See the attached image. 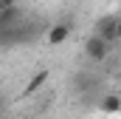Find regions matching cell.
<instances>
[{
    "label": "cell",
    "mask_w": 121,
    "mask_h": 119,
    "mask_svg": "<svg viewBox=\"0 0 121 119\" xmlns=\"http://www.w3.org/2000/svg\"><path fill=\"white\" fill-rule=\"evenodd\" d=\"M85 54H87V60L90 62H104L107 60V54H110V43H104L101 37H87L85 40Z\"/></svg>",
    "instance_id": "6da1fadb"
},
{
    "label": "cell",
    "mask_w": 121,
    "mask_h": 119,
    "mask_svg": "<svg viewBox=\"0 0 121 119\" xmlns=\"http://www.w3.org/2000/svg\"><path fill=\"white\" fill-rule=\"evenodd\" d=\"M116 26H118V17L116 14H104L96 20V37H101L104 43H116Z\"/></svg>",
    "instance_id": "7a4b0ae2"
},
{
    "label": "cell",
    "mask_w": 121,
    "mask_h": 119,
    "mask_svg": "<svg viewBox=\"0 0 121 119\" xmlns=\"http://www.w3.org/2000/svg\"><path fill=\"white\" fill-rule=\"evenodd\" d=\"M68 37H70V23H56V26H51L48 34H45L48 45H62Z\"/></svg>",
    "instance_id": "3957f363"
},
{
    "label": "cell",
    "mask_w": 121,
    "mask_h": 119,
    "mask_svg": "<svg viewBox=\"0 0 121 119\" xmlns=\"http://www.w3.org/2000/svg\"><path fill=\"white\" fill-rule=\"evenodd\" d=\"M48 77H51V74H48L45 68H42V71H37L28 82H26V88H23V94H20V96H34L37 91H42V88H45V82H48Z\"/></svg>",
    "instance_id": "277c9868"
},
{
    "label": "cell",
    "mask_w": 121,
    "mask_h": 119,
    "mask_svg": "<svg viewBox=\"0 0 121 119\" xmlns=\"http://www.w3.org/2000/svg\"><path fill=\"white\" fill-rule=\"evenodd\" d=\"M20 20H23V11H20L17 6H11V9H0V29L20 26Z\"/></svg>",
    "instance_id": "5b68a950"
},
{
    "label": "cell",
    "mask_w": 121,
    "mask_h": 119,
    "mask_svg": "<svg viewBox=\"0 0 121 119\" xmlns=\"http://www.w3.org/2000/svg\"><path fill=\"white\" fill-rule=\"evenodd\" d=\"M99 111L101 114H121V96L118 94H104L99 99Z\"/></svg>",
    "instance_id": "8992f818"
},
{
    "label": "cell",
    "mask_w": 121,
    "mask_h": 119,
    "mask_svg": "<svg viewBox=\"0 0 121 119\" xmlns=\"http://www.w3.org/2000/svg\"><path fill=\"white\" fill-rule=\"evenodd\" d=\"M11 6H17V0H0V9H11Z\"/></svg>",
    "instance_id": "52a82bcc"
},
{
    "label": "cell",
    "mask_w": 121,
    "mask_h": 119,
    "mask_svg": "<svg viewBox=\"0 0 121 119\" xmlns=\"http://www.w3.org/2000/svg\"><path fill=\"white\" fill-rule=\"evenodd\" d=\"M116 43H121V17H118V26H116Z\"/></svg>",
    "instance_id": "ba28073f"
},
{
    "label": "cell",
    "mask_w": 121,
    "mask_h": 119,
    "mask_svg": "<svg viewBox=\"0 0 121 119\" xmlns=\"http://www.w3.org/2000/svg\"><path fill=\"white\" fill-rule=\"evenodd\" d=\"M118 79H121V65H118Z\"/></svg>",
    "instance_id": "9c48e42d"
},
{
    "label": "cell",
    "mask_w": 121,
    "mask_h": 119,
    "mask_svg": "<svg viewBox=\"0 0 121 119\" xmlns=\"http://www.w3.org/2000/svg\"><path fill=\"white\" fill-rule=\"evenodd\" d=\"M20 119H31V116H20Z\"/></svg>",
    "instance_id": "30bf717a"
}]
</instances>
